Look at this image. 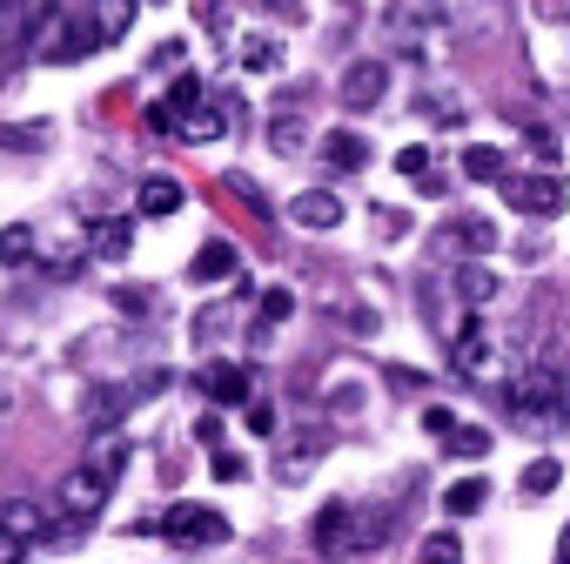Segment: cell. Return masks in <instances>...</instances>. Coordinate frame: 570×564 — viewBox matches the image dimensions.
Here are the masks:
<instances>
[{
	"mask_svg": "<svg viewBox=\"0 0 570 564\" xmlns=\"http://www.w3.org/2000/svg\"><path fill=\"white\" fill-rule=\"evenodd\" d=\"M503 188V202L510 208H523V215H537V222H550V215H563V202H570V188H563V175H503L497 182Z\"/></svg>",
	"mask_w": 570,
	"mask_h": 564,
	"instance_id": "7a4b0ae2",
	"label": "cell"
},
{
	"mask_svg": "<svg viewBox=\"0 0 570 564\" xmlns=\"http://www.w3.org/2000/svg\"><path fill=\"white\" fill-rule=\"evenodd\" d=\"M289 310H296V296H289V290H262V323H282Z\"/></svg>",
	"mask_w": 570,
	"mask_h": 564,
	"instance_id": "d6a6232c",
	"label": "cell"
},
{
	"mask_svg": "<svg viewBox=\"0 0 570 564\" xmlns=\"http://www.w3.org/2000/svg\"><path fill=\"white\" fill-rule=\"evenodd\" d=\"M14 403H21V390H14V383H0V424L14 417Z\"/></svg>",
	"mask_w": 570,
	"mask_h": 564,
	"instance_id": "ab89813d",
	"label": "cell"
},
{
	"mask_svg": "<svg viewBox=\"0 0 570 564\" xmlns=\"http://www.w3.org/2000/svg\"><path fill=\"white\" fill-rule=\"evenodd\" d=\"M202 390L215 403H248L255 397V370L248 363H215V370H202Z\"/></svg>",
	"mask_w": 570,
	"mask_h": 564,
	"instance_id": "9c48e42d",
	"label": "cell"
},
{
	"mask_svg": "<svg viewBox=\"0 0 570 564\" xmlns=\"http://www.w3.org/2000/svg\"><path fill=\"white\" fill-rule=\"evenodd\" d=\"M456 290H463V303H490V296H497V275H490V269H463Z\"/></svg>",
	"mask_w": 570,
	"mask_h": 564,
	"instance_id": "484cf974",
	"label": "cell"
},
{
	"mask_svg": "<svg viewBox=\"0 0 570 564\" xmlns=\"http://www.w3.org/2000/svg\"><path fill=\"white\" fill-rule=\"evenodd\" d=\"M115 310L121 317H155V296L148 290H115Z\"/></svg>",
	"mask_w": 570,
	"mask_h": 564,
	"instance_id": "4dcf8cb0",
	"label": "cell"
},
{
	"mask_svg": "<svg viewBox=\"0 0 570 564\" xmlns=\"http://www.w3.org/2000/svg\"><path fill=\"white\" fill-rule=\"evenodd\" d=\"M423 557H463V537H450V531H436V537H423Z\"/></svg>",
	"mask_w": 570,
	"mask_h": 564,
	"instance_id": "836d02e7",
	"label": "cell"
},
{
	"mask_svg": "<svg viewBox=\"0 0 570 564\" xmlns=\"http://www.w3.org/2000/svg\"><path fill=\"white\" fill-rule=\"evenodd\" d=\"M390 537H396V510H390V504L350 510V524H343V551H350V557H363V551H383Z\"/></svg>",
	"mask_w": 570,
	"mask_h": 564,
	"instance_id": "5b68a950",
	"label": "cell"
},
{
	"mask_svg": "<svg viewBox=\"0 0 570 564\" xmlns=\"http://www.w3.org/2000/svg\"><path fill=\"white\" fill-rule=\"evenodd\" d=\"M161 537L181 544V551H202V544H222V537H228V517H222L215 504H175V510L161 517Z\"/></svg>",
	"mask_w": 570,
	"mask_h": 564,
	"instance_id": "3957f363",
	"label": "cell"
},
{
	"mask_svg": "<svg viewBox=\"0 0 570 564\" xmlns=\"http://www.w3.org/2000/svg\"><path fill=\"white\" fill-rule=\"evenodd\" d=\"M323 162H330L336 175H356V168L370 162V142L350 135V128H330V135H323Z\"/></svg>",
	"mask_w": 570,
	"mask_h": 564,
	"instance_id": "8fae6325",
	"label": "cell"
},
{
	"mask_svg": "<svg viewBox=\"0 0 570 564\" xmlns=\"http://www.w3.org/2000/svg\"><path fill=\"white\" fill-rule=\"evenodd\" d=\"M262 8H268V14H282V21H289V14H303V0H262Z\"/></svg>",
	"mask_w": 570,
	"mask_h": 564,
	"instance_id": "60d3db41",
	"label": "cell"
},
{
	"mask_svg": "<svg viewBox=\"0 0 570 564\" xmlns=\"http://www.w3.org/2000/svg\"><path fill=\"white\" fill-rule=\"evenodd\" d=\"M330 410H363V390H356V383H336V390H330Z\"/></svg>",
	"mask_w": 570,
	"mask_h": 564,
	"instance_id": "8d00e7d4",
	"label": "cell"
},
{
	"mask_svg": "<svg viewBox=\"0 0 570 564\" xmlns=\"http://www.w3.org/2000/svg\"><path fill=\"white\" fill-rule=\"evenodd\" d=\"M490 357H497V343H490V330H483V317H470L463 323V337H456V370H490Z\"/></svg>",
	"mask_w": 570,
	"mask_h": 564,
	"instance_id": "4fadbf2b",
	"label": "cell"
},
{
	"mask_svg": "<svg viewBox=\"0 0 570 564\" xmlns=\"http://www.w3.org/2000/svg\"><path fill=\"white\" fill-rule=\"evenodd\" d=\"M222 121H228V115H222V108H215V101L202 95L195 108H181V121H175V135H188V142H215V135H222Z\"/></svg>",
	"mask_w": 570,
	"mask_h": 564,
	"instance_id": "5bb4252c",
	"label": "cell"
},
{
	"mask_svg": "<svg viewBox=\"0 0 570 564\" xmlns=\"http://www.w3.org/2000/svg\"><path fill=\"white\" fill-rule=\"evenodd\" d=\"M208 470H215L222 484H242V477H248V457H235V450H222V444H215V464H208Z\"/></svg>",
	"mask_w": 570,
	"mask_h": 564,
	"instance_id": "f546056e",
	"label": "cell"
},
{
	"mask_svg": "<svg viewBox=\"0 0 570 564\" xmlns=\"http://www.w3.org/2000/svg\"><path fill=\"white\" fill-rule=\"evenodd\" d=\"M0 8H8V0H0Z\"/></svg>",
	"mask_w": 570,
	"mask_h": 564,
	"instance_id": "ee69618b",
	"label": "cell"
},
{
	"mask_svg": "<svg viewBox=\"0 0 570 564\" xmlns=\"http://www.w3.org/2000/svg\"><path fill=\"white\" fill-rule=\"evenodd\" d=\"M343 524H350V504H323V510H316V524H309V537H316V551H330V557H343Z\"/></svg>",
	"mask_w": 570,
	"mask_h": 564,
	"instance_id": "e0dca14e",
	"label": "cell"
},
{
	"mask_svg": "<svg viewBox=\"0 0 570 564\" xmlns=\"http://www.w3.org/2000/svg\"><path fill=\"white\" fill-rule=\"evenodd\" d=\"M88 249H95L101 262H121V255L135 249V222H128V215H101V222H88Z\"/></svg>",
	"mask_w": 570,
	"mask_h": 564,
	"instance_id": "30bf717a",
	"label": "cell"
},
{
	"mask_svg": "<svg viewBox=\"0 0 570 564\" xmlns=\"http://www.w3.org/2000/svg\"><path fill=\"white\" fill-rule=\"evenodd\" d=\"M289 215H296L303 228H336V222H343V202H336L330 188H303V195L289 202Z\"/></svg>",
	"mask_w": 570,
	"mask_h": 564,
	"instance_id": "7c38bea8",
	"label": "cell"
},
{
	"mask_svg": "<svg viewBox=\"0 0 570 564\" xmlns=\"http://www.w3.org/2000/svg\"><path fill=\"white\" fill-rule=\"evenodd\" d=\"M195 437H202V444L215 450V444H222V417H202V424H195Z\"/></svg>",
	"mask_w": 570,
	"mask_h": 564,
	"instance_id": "f35d334b",
	"label": "cell"
},
{
	"mask_svg": "<svg viewBox=\"0 0 570 564\" xmlns=\"http://www.w3.org/2000/svg\"><path fill=\"white\" fill-rule=\"evenodd\" d=\"M563 8H570V0H537V14H543V21H557Z\"/></svg>",
	"mask_w": 570,
	"mask_h": 564,
	"instance_id": "b9f144b4",
	"label": "cell"
},
{
	"mask_svg": "<svg viewBox=\"0 0 570 564\" xmlns=\"http://www.w3.org/2000/svg\"><path fill=\"white\" fill-rule=\"evenodd\" d=\"M557 551H563V557H570V524H563V544H557Z\"/></svg>",
	"mask_w": 570,
	"mask_h": 564,
	"instance_id": "7bdbcfd3",
	"label": "cell"
},
{
	"mask_svg": "<svg viewBox=\"0 0 570 564\" xmlns=\"http://www.w3.org/2000/svg\"><path fill=\"white\" fill-rule=\"evenodd\" d=\"M202 95H208V88H202V75H181V81H175V88H168V108H175V115H181V108H195V101H202Z\"/></svg>",
	"mask_w": 570,
	"mask_h": 564,
	"instance_id": "f1b7e54d",
	"label": "cell"
},
{
	"mask_svg": "<svg viewBox=\"0 0 570 564\" xmlns=\"http://www.w3.org/2000/svg\"><path fill=\"white\" fill-rule=\"evenodd\" d=\"M463 175H470V182H503V175H510V162H503V148L476 142V148H463Z\"/></svg>",
	"mask_w": 570,
	"mask_h": 564,
	"instance_id": "d6986e66",
	"label": "cell"
},
{
	"mask_svg": "<svg viewBox=\"0 0 570 564\" xmlns=\"http://www.w3.org/2000/svg\"><path fill=\"white\" fill-rule=\"evenodd\" d=\"M235 68H248V75H268V68H282V48H275V41H262V35H248V41L235 48Z\"/></svg>",
	"mask_w": 570,
	"mask_h": 564,
	"instance_id": "7402d4cb",
	"label": "cell"
},
{
	"mask_svg": "<svg viewBox=\"0 0 570 564\" xmlns=\"http://www.w3.org/2000/svg\"><path fill=\"white\" fill-rule=\"evenodd\" d=\"M350 330L356 337H376V310H350Z\"/></svg>",
	"mask_w": 570,
	"mask_h": 564,
	"instance_id": "74e56055",
	"label": "cell"
},
{
	"mask_svg": "<svg viewBox=\"0 0 570 564\" xmlns=\"http://www.w3.org/2000/svg\"><path fill=\"white\" fill-rule=\"evenodd\" d=\"M450 235H456L463 249H476V255H483V249H497V228H490V222H476V215H470V222H456Z\"/></svg>",
	"mask_w": 570,
	"mask_h": 564,
	"instance_id": "4316f807",
	"label": "cell"
},
{
	"mask_svg": "<svg viewBox=\"0 0 570 564\" xmlns=\"http://www.w3.org/2000/svg\"><path fill=\"white\" fill-rule=\"evenodd\" d=\"M383 95H390V68L383 61H350L343 68V101L350 108H376Z\"/></svg>",
	"mask_w": 570,
	"mask_h": 564,
	"instance_id": "ba28073f",
	"label": "cell"
},
{
	"mask_svg": "<svg viewBox=\"0 0 570 564\" xmlns=\"http://www.w3.org/2000/svg\"><path fill=\"white\" fill-rule=\"evenodd\" d=\"M128 21H135V0H95V41H101V48L121 41Z\"/></svg>",
	"mask_w": 570,
	"mask_h": 564,
	"instance_id": "ac0fdd59",
	"label": "cell"
},
{
	"mask_svg": "<svg viewBox=\"0 0 570 564\" xmlns=\"http://www.w3.org/2000/svg\"><path fill=\"white\" fill-rule=\"evenodd\" d=\"M248 430H255V437H275V403H255V397H248Z\"/></svg>",
	"mask_w": 570,
	"mask_h": 564,
	"instance_id": "e575fe53",
	"label": "cell"
},
{
	"mask_svg": "<svg viewBox=\"0 0 570 564\" xmlns=\"http://www.w3.org/2000/svg\"><path fill=\"white\" fill-rule=\"evenodd\" d=\"M503 403H510V417H517L523 430H563V424H570V383H563L557 363H523V370L510 377Z\"/></svg>",
	"mask_w": 570,
	"mask_h": 564,
	"instance_id": "6da1fadb",
	"label": "cell"
},
{
	"mask_svg": "<svg viewBox=\"0 0 570 564\" xmlns=\"http://www.w3.org/2000/svg\"><path fill=\"white\" fill-rule=\"evenodd\" d=\"M41 142H48V128H14V121H0V148L28 155V148H41Z\"/></svg>",
	"mask_w": 570,
	"mask_h": 564,
	"instance_id": "83f0119b",
	"label": "cell"
},
{
	"mask_svg": "<svg viewBox=\"0 0 570 564\" xmlns=\"http://www.w3.org/2000/svg\"><path fill=\"white\" fill-rule=\"evenodd\" d=\"M268 148H275V155H303V115H296V101H282V108H275V121H268Z\"/></svg>",
	"mask_w": 570,
	"mask_h": 564,
	"instance_id": "2e32d148",
	"label": "cell"
},
{
	"mask_svg": "<svg viewBox=\"0 0 570 564\" xmlns=\"http://www.w3.org/2000/svg\"><path fill=\"white\" fill-rule=\"evenodd\" d=\"M135 403H141V397H135V383H95V390L81 397V410H88V424H95V430H115Z\"/></svg>",
	"mask_w": 570,
	"mask_h": 564,
	"instance_id": "52a82bcc",
	"label": "cell"
},
{
	"mask_svg": "<svg viewBox=\"0 0 570 564\" xmlns=\"http://www.w3.org/2000/svg\"><path fill=\"white\" fill-rule=\"evenodd\" d=\"M443 444H450L456 457H483V450H490V437H483V430H450Z\"/></svg>",
	"mask_w": 570,
	"mask_h": 564,
	"instance_id": "1f68e13d",
	"label": "cell"
},
{
	"mask_svg": "<svg viewBox=\"0 0 570 564\" xmlns=\"http://www.w3.org/2000/svg\"><path fill=\"white\" fill-rule=\"evenodd\" d=\"M88 464H95L101 477H121V464H128V437H121V430H95V450H88Z\"/></svg>",
	"mask_w": 570,
	"mask_h": 564,
	"instance_id": "44dd1931",
	"label": "cell"
},
{
	"mask_svg": "<svg viewBox=\"0 0 570 564\" xmlns=\"http://www.w3.org/2000/svg\"><path fill=\"white\" fill-rule=\"evenodd\" d=\"M557 477H563V464H557V457H537V464L523 470V490H530V497H550Z\"/></svg>",
	"mask_w": 570,
	"mask_h": 564,
	"instance_id": "d4e9b609",
	"label": "cell"
},
{
	"mask_svg": "<svg viewBox=\"0 0 570 564\" xmlns=\"http://www.w3.org/2000/svg\"><path fill=\"white\" fill-rule=\"evenodd\" d=\"M108 490H115V477H101L95 464H81V470H68V477H61V510H68L75 524H88V517L108 504Z\"/></svg>",
	"mask_w": 570,
	"mask_h": 564,
	"instance_id": "277c9868",
	"label": "cell"
},
{
	"mask_svg": "<svg viewBox=\"0 0 570 564\" xmlns=\"http://www.w3.org/2000/svg\"><path fill=\"white\" fill-rule=\"evenodd\" d=\"M235 269H242V255L215 235V242H202V255H195V269H188V275H195V282H222V275H235Z\"/></svg>",
	"mask_w": 570,
	"mask_h": 564,
	"instance_id": "9a60e30c",
	"label": "cell"
},
{
	"mask_svg": "<svg viewBox=\"0 0 570 564\" xmlns=\"http://www.w3.org/2000/svg\"><path fill=\"white\" fill-rule=\"evenodd\" d=\"M55 510L48 504H35V497H8V504H0V531H14V537H28V544H48L55 537Z\"/></svg>",
	"mask_w": 570,
	"mask_h": 564,
	"instance_id": "8992f818",
	"label": "cell"
},
{
	"mask_svg": "<svg viewBox=\"0 0 570 564\" xmlns=\"http://www.w3.org/2000/svg\"><path fill=\"white\" fill-rule=\"evenodd\" d=\"M483 497H490V484H483V477H463V484L443 490V510H450V517H470V510H483Z\"/></svg>",
	"mask_w": 570,
	"mask_h": 564,
	"instance_id": "603a6c76",
	"label": "cell"
},
{
	"mask_svg": "<svg viewBox=\"0 0 570 564\" xmlns=\"http://www.w3.org/2000/svg\"><path fill=\"white\" fill-rule=\"evenodd\" d=\"M396 168L403 175H430V148H396Z\"/></svg>",
	"mask_w": 570,
	"mask_h": 564,
	"instance_id": "d590c367",
	"label": "cell"
},
{
	"mask_svg": "<svg viewBox=\"0 0 570 564\" xmlns=\"http://www.w3.org/2000/svg\"><path fill=\"white\" fill-rule=\"evenodd\" d=\"M28 255H35V228H28V222H8V228H0V262L21 269Z\"/></svg>",
	"mask_w": 570,
	"mask_h": 564,
	"instance_id": "cb8c5ba5",
	"label": "cell"
},
{
	"mask_svg": "<svg viewBox=\"0 0 570 564\" xmlns=\"http://www.w3.org/2000/svg\"><path fill=\"white\" fill-rule=\"evenodd\" d=\"M181 208V182L175 175H148L141 182V215H175Z\"/></svg>",
	"mask_w": 570,
	"mask_h": 564,
	"instance_id": "ffe728a7",
	"label": "cell"
}]
</instances>
